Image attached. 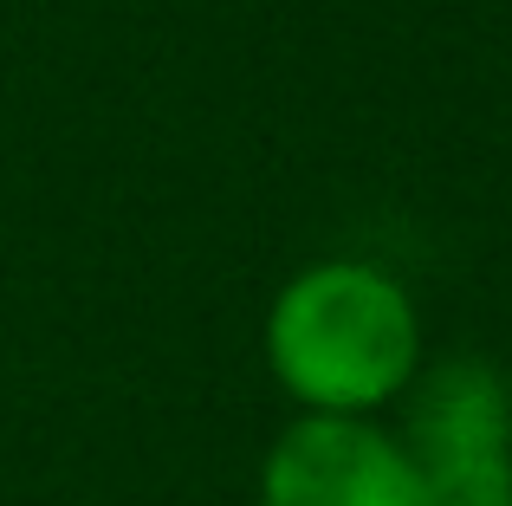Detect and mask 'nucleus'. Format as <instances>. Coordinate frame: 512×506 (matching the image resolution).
I'll return each mask as SVG.
<instances>
[{"label": "nucleus", "mask_w": 512, "mask_h": 506, "mask_svg": "<svg viewBox=\"0 0 512 506\" xmlns=\"http://www.w3.org/2000/svg\"><path fill=\"white\" fill-rule=\"evenodd\" d=\"M266 370L299 416H383L422 370V312L376 260H312L266 305Z\"/></svg>", "instance_id": "1"}, {"label": "nucleus", "mask_w": 512, "mask_h": 506, "mask_svg": "<svg viewBox=\"0 0 512 506\" xmlns=\"http://www.w3.org/2000/svg\"><path fill=\"white\" fill-rule=\"evenodd\" d=\"M396 435L428 506H512V383L487 357L422 364Z\"/></svg>", "instance_id": "2"}, {"label": "nucleus", "mask_w": 512, "mask_h": 506, "mask_svg": "<svg viewBox=\"0 0 512 506\" xmlns=\"http://www.w3.org/2000/svg\"><path fill=\"white\" fill-rule=\"evenodd\" d=\"M260 506H428V487L389 422L292 416L260 461Z\"/></svg>", "instance_id": "3"}]
</instances>
